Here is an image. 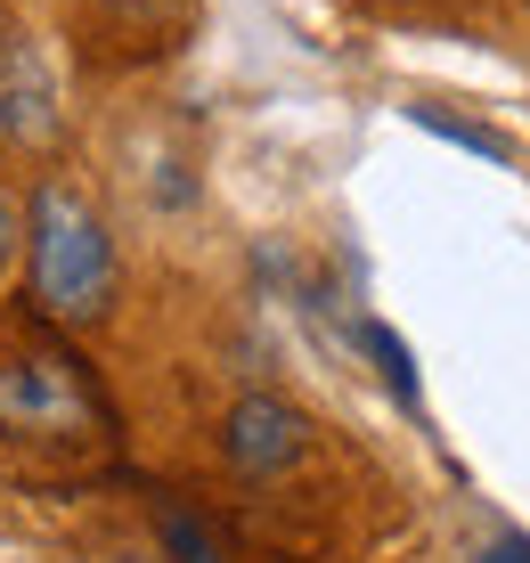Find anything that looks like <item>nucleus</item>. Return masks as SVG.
I'll use <instances>...</instances> for the list:
<instances>
[{
  "mask_svg": "<svg viewBox=\"0 0 530 563\" xmlns=\"http://www.w3.org/2000/svg\"><path fill=\"white\" fill-rule=\"evenodd\" d=\"M221 450L245 482H278L310 450V417L278 393H245V400H229V417H221Z\"/></svg>",
  "mask_w": 530,
  "mask_h": 563,
  "instance_id": "obj_3",
  "label": "nucleus"
},
{
  "mask_svg": "<svg viewBox=\"0 0 530 563\" xmlns=\"http://www.w3.org/2000/svg\"><path fill=\"white\" fill-rule=\"evenodd\" d=\"M57 131H66V114H57V74L49 57L33 42H0V140L9 147H57Z\"/></svg>",
  "mask_w": 530,
  "mask_h": 563,
  "instance_id": "obj_4",
  "label": "nucleus"
},
{
  "mask_svg": "<svg viewBox=\"0 0 530 563\" xmlns=\"http://www.w3.org/2000/svg\"><path fill=\"white\" fill-rule=\"evenodd\" d=\"M351 343L367 352V367H376V384H384V393L400 400V409H417V360H408V343L391 335L384 319H367V310L351 319Z\"/></svg>",
  "mask_w": 530,
  "mask_h": 563,
  "instance_id": "obj_5",
  "label": "nucleus"
},
{
  "mask_svg": "<svg viewBox=\"0 0 530 563\" xmlns=\"http://www.w3.org/2000/svg\"><path fill=\"white\" fill-rule=\"evenodd\" d=\"M408 114H417V131L482 155V164H515V140H506V131H482V123H465V114H449V107H408Z\"/></svg>",
  "mask_w": 530,
  "mask_h": 563,
  "instance_id": "obj_6",
  "label": "nucleus"
},
{
  "mask_svg": "<svg viewBox=\"0 0 530 563\" xmlns=\"http://www.w3.org/2000/svg\"><path fill=\"white\" fill-rule=\"evenodd\" d=\"M123 563H155V555H123Z\"/></svg>",
  "mask_w": 530,
  "mask_h": 563,
  "instance_id": "obj_10",
  "label": "nucleus"
},
{
  "mask_svg": "<svg viewBox=\"0 0 530 563\" xmlns=\"http://www.w3.org/2000/svg\"><path fill=\"white\" fill-rule=\"evenodd\" d=\"M482 563H530V539H522V531H498V539H482Z\"/></svg>",
  "mask_w": 530,
  "mask_h": 563,
  "instance_id": "obj_8",
  "label": "nucleus"
},
{
  "mask_svg": "<svg viewBox=\"0 0 530 563\" xmlns=\"http://www.w3.org/2000/svg\"><path fill=\"white\" fill-rule=\"evenodd\" d=\"M0 42H9V33H0Z\"/></svg>",
  "mask_w": 530,
  "mask_h": 563,
  "instance_id": "obj_11",
  "label": "nucleus"
},
{
  "mask_svg": "<svg viewBox=\"0 0 530 563\" xmlns=\"http://www.w3.org/2000/svg\"><path fill=\"white\" fill-rule=\"evenodd\" d=\"M155 522H164V555L172 563H229V548L212 539V522L196 515V507H164Z\"/></svg>",
  "mask_w": 530,
  "mask_h": 563,
  "instance_id": "obj_7",
  "label": "nucleus"
},
{
  "mask_svg": "<svg viewBox=\"0 0 530 563\" xmlns=\"http://www.w3.org/2000/svg\"><path fill=\"white\" fill-rule=\"evenodd\" d=\"M107 424L90 376L66 352H16L0 360V433L9 441H82Z\"/></svg>",
  "mask_w": 530,
  "mask_h": 563,
  "instance_id": "obj_2",
  "label": "nucleus"
},
{
  "mask_svg": "<svg viewBox=\"0 0 530 563\" xmlns=\"http://www.w3.org/2000/svg\"><path fill=\"white\" fill-rule=\"evenodd\" d=\"M25 269H33V302L66 327H90L107 319L114 302V238L98 221V205L66 180H42L33 188V212H25Z\"/></svg>",
  "mask_w": 530,
  "mask_h": 563,
  "instance_id": "obj_1",
  "label": "nucleus"
},
{
  "mask_svg": "<svg viewBox=\"0 0 530 563\" xmlns=\"http://www.w3.org/2000/svg\"><path fill=\"white\" fill-rule=\"evenodd\" d=\"M9 262H16V205H9V188H0V278H9Z\"/></svg>",
  "mask_w": 530,
  "mask_h": 563,
  "instance_id": "obj_9",
  "label": "nucleus"
}]
</instances>
